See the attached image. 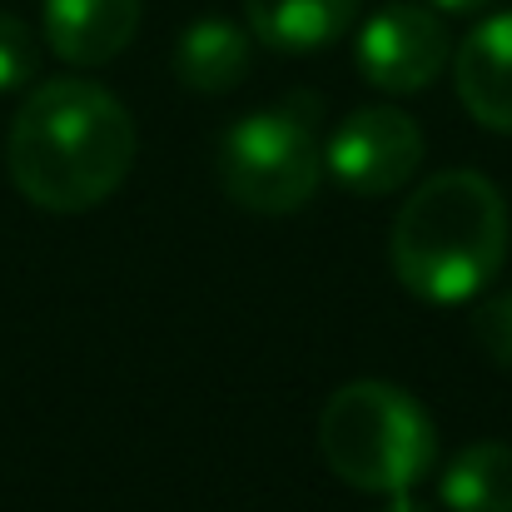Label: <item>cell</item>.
<instances>
[{
	"label": "cell",
	"mask_w": 512,
	"mask_h": 512,
	"mask_svg": "<svg viewBox=\"0 0 512 512\" xmlns=\"http://www.w3.org/2000/svg\"><path fill=\"white\" fill-rule=\"evenodd\" d=\"M383 512H433V508H428V503H418L413 493H393V498H388V508H383Z\"/></svg>",
	"instance_id": "15"
},
{
	"label": "cell",
	"mask_w": 512,
	"mask_h": 512,
	"mask_svg": "<svg viewBox=\"0 0 512 512\" xmlns=\"http://www.w3.org/2000/svg\"><path fill=\"white\" fill-rule=\"evenodd\" d=\"M319 453L334 478L373 493H413L438 468V428L433 413L398 383L353 378L329 393L319 413Z\"/></svg>",
	"instance_id": "3"
},
{
	"label": "cell",
	"mask_w": 512,
	"mask_h": 512,
	"mask_svg": "<svg viewBox=\"0 0 512 512\" xmlns=\"http://www.w3.org/2000/svg\"><path fill=\"white\" fill-rule=\"evenodd\" d=\"M219 189L249 214H294L319 194L324 145L314 100L294 95L284 105L234 120L219 140Z\"/></svg>",
	"instance_id": "4"
},
{
	"label": "cell",
	"mask_w": 512,
	"mask_h": 512,
	"mask_svg": "<svg viewBox=\"0 0 512 512\" xmlns=\"http://www.w3.org/2000/svg\"><path fill=\"white\" fill-rule=\"evenodd\" d=\"M135 150L140 135L120 95L85 75H55L15 110L5 170L35 209L85 214L130 179Z\"/></svg>",
	"instance_id": "1"
},
{
	"label": "cell",
	"mask_w": 512,
	"mask_h": 512,
	"mask_svg": "<svg viewBox=\"0 0 512 512\" xmlns=\"http://www.w3.org/2000/svg\"><path fill=\"white\" fill-rule=\"evenodd\" d=\"M35 75H40V40H35V30L20 15L0 10V95L25 90Z\"/></svg>",
	"instance_id": "12"
},
{
	"label": "cell",
	"mask_w": 512,
	"mask_h": 512,
	"mask_svg": "<svg viewBox=\"0 0 512 512\" xmlns=\"http://www.w3.org/2000/svg\"><path fill=\"white\" fill-rule=\"evenodd\" d=\"M453 85L483 130L512 135V10L478 20L463 35L453 50Z\"/></svg>",
	"instance_id": "8"
},
{
	"label": "cell",
	"mask_w": 512,
	"mask_h": 512,
	"mask_svg": "<svg viewBox=\"0 0 512 512\" xmlns=\"http://www.w3.org/2000/svg\"><path fill=\"white\" fill-rule=\"evenodd\" d=\"M438 498L453 512H512V443L463 448L443 468Z\"/></svg>",
	"instance_id": "11"
},
{
	"label": "cell",
	"mask_w": 512,
	"mask_h": 512,
	"mask_svg": "<svg viewBox=\"0 0 512 512\" xmlns=\"http://www.w3.org/2000/svg\"><path fill=\"white\" fill-rule=\"evenodd\" d=\"M423 165V130L408 110L363 105L334 130L324 145V170L358 199L398 194Z\"/></svg>",
	"instance_id": "6"
},
{
	"label": "cell",
	"mask_w": 512,
	"mask_h": 512,
	"mask_svg": "<svg viewBox=\"0 0 512 512\" xmlns=\"http://www.w3.org/2000/svg\"><path fill=\"white\" fill-rule=\"evenodd\" d=\"M358 0H244L249 35L279 55H309L348 35Z\"/></svg>",
	"instance_id": "10"
},
{
	"label": "cell",
	"mask_w": 512,
	"mask_h": 512,
	"mask_svg": "<svg viewBox=\"0 0 512 512\" xmlns=\"http://www.w3.org/2000/svg\"><path fill=\"white\" fill-rule=\"evenodd\" d=\"M140 20H145V0H45L40 5L45 45L75 70H95L125 55L130 40L140 35Z\"/></svg>",
	"instance_id": "7"
},
{
	"label": "cell",
	"mask_w": 512,
	"mask_h": 512,
	"mask_svg": "<svg viewBox=\"0 0 512 512\" xmlns=\"http://www.w3.org/2000/svg\"><path fill=\"white\" fill-rule=\"evenodd\" d=\"M353 60L373 90L418 95L448 70L453 40H448V25L438 10L413 5V0H393V5L368 15V25L353 40Z\"/></svg>",
	"instance_id": "5"
},
{
	"label": "cell",
	"mask_w": 512,
	"mask_h": 512,
	"mask_svg": "<svg viewBox=\"0 0 512 512\" xmlns=\"http://www.w3.org/2000/svg\"><path fill=\"white\" fill-rule=\"evenodd\" d=\"M254 70V35L234 20L204 15L174 40V80L194 95H229Z\"/></svg>",
	"instance_id": "9"
},
{
	"label": "cell",
	"mask_w": 512,
	"mask_h": 512,
	"mask_svg": "<svg viewBox=\"0 0 512 512\" xmlns=\"http://www.w3.org/2000/svg\"><path fill=\"white\" fill-rule=\"evenodd\" d=\"M438 15H483L493 0H428Z\"/></svg>",
	"instance_id": "14"
},
{
	"label": "cell",
	"mask_w": 512,
	"mask_h": 512,
	"mask_svg": "<svg viewBox=\"0 0 512 512\" xmlns=\"http://www.w3.org/2000/svg\"><path fill=\"white\" fill-rule=\"evenodd\" d=\"M468 329H473V343H478L498 368H512V289L488 294V299H473Z\"/></svg>",
	"instance_id": "13"
},
{
	"label": "cell",
	"mask_w": 512,
	"mask_h": 512,
	"mask_svg": "<svg viewBox=\"0 0 512 512\" xmlns=\"http://www.w3.org/2000/svg\"><path fill=\"white\" fill-rule=\"evenodd\" d=\"M508 239L503 189L478 170H443L403 199L388 234V264L423 304H473L498 279Z\"/></svg>",
	"instance_id": "2"
}]
</instances>
